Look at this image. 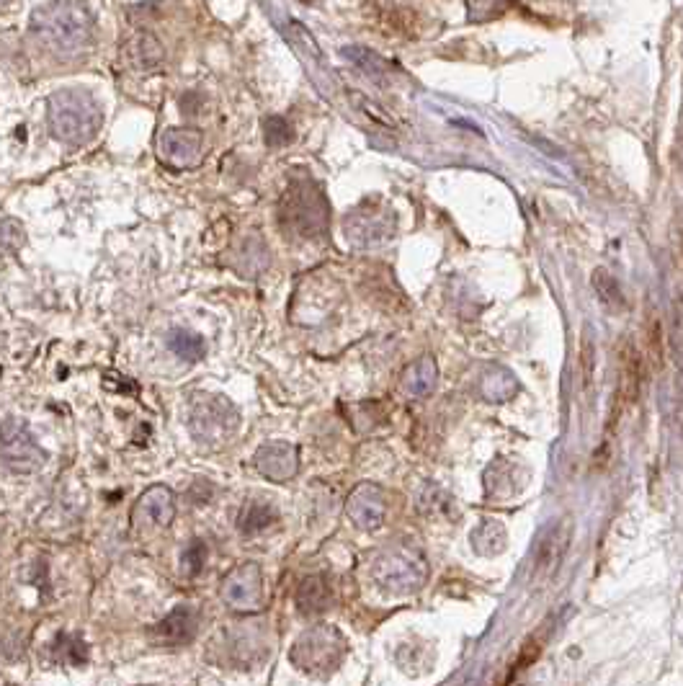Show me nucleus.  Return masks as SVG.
<instances>
[{
  "instance_id": "obj_1",
  "label": "nucleus",
  "mask_w": 683,
  "mask_h": 686,
  "mask_svg": "<svg viewBox=\"0 0 683 686\" xmlns=\"http://www.w3.org/2000/svg\"><path fill=\"white\" fill-rule=\"evenodd\" d=\"M31 34L57 57H75L96 37V21L78 0H49L31 13Z\"/></svg>"
},
{
  "instance_id": "obj_2",
  "label": "nucleus",
  "mask_w": 683,
  "mask_h": 686,
  "mask_svg": "<svg viewBox=\"0 0 683 686\" xmlns=\"http://www.w3.org/2000/svg\"><path fill=\"white\" fill-rule=\"evenodd\" d=\"M47 124L57 142L70 147L88 145L104 124V111L93 93L83 88H62L47 101Z\"/></svg>"
},
{
  "instance_id": "obj_3",
  "label": "nucleus",
  "mask_w": 683,
  "mask_h": 686,
  "mask_svg": "<svg viewBox=\"0 0 683 686\" xmlns=\"http://www.w3.org/2000/svg\"><path fill=\"white\" fill-rule=\"evenodd\" d=\"M189 431L202 447H222L240 429V411L217 392H196L189 405Z\"/></svg>"
},
{
  "instance_id": "obj_4",
  "label": "nucleus",
  "mask_w": 683,
  "mask_h": 686,
  "mask_svg": "<svg viewBox=\"0 0 683 686\" xmlns=\"http://www.w3.org/2000/svg\"><path fill=\"white\" fill-rule=\"evenodd\" d=\"M0 462L16 475L39 472L47 462V452L19 418H6L0 423Z\"/></svg>"
},
{
  "instance_id": "obj_5",
  "label": "nucleus",
  "mask_w": 683,
  "mask_h": 686,
  "mask_svg": "<svg viewBox=\"0 0 683 686\" xmlns=\"http://www.w3.org/2000/svg\"><path fill=\"white\" fill-rule=\"evenodd\" d=\"M279 222L284 233L307 235L312 230H323L325 204L318 189L310 184H292L281 196Z\"/></svg>"
},
{
  "instance_id": "obj_6",
  "label": "nucleus",
  "mask_w": 683,
  "mask_h": 686,
  "mask_svg": "<svg viewBox=\"0 0 683 686\" xmlns=\"http://www.w3.org/2000/svg\"><path fill=\"white\" fill-rule=\"evenodd\" d=\"M341 637L330 627L305 632L292 648V663L305 674H328L343 653Z\"/></svg>"
},
{
  "instance_id": "obj_7",
  "label": "nucleus",
  "mask_w": 683,
  "mask_h": 686,
  "mask_svg": "<svg viewBox=\"0 0 683 686\" xmlns=\"http://www.w3.org/2000/svg\"><path fill=\"white\" fill-rule=\"evenodd\" d=\"M220 596L232 612L253 614L263 607L266 588L258 563H240L230 570L220 586Z\"/></svg>"
},
{
  "instance_id": "obj_8",
  "label": "nucleus",
  "mask_w": 683,
  "mask_h": 686,
  "mask_svg": "<svg viewBox=\"0 0 683 686\" xmlns=\"http://www.w3.org/2000/svg\"><path fill=\"white\" fill-rule=\"evenodd\" d=\"M176 519V496L168 485H150V488L137 498L132 509V527L137 532L147 529H168Z\"/></svg>"
},
{
  "instance_id": "obj_9",
  "label": "nucleus",
  "mask_w": 683,
  "mask_h": 686,
  "mask_svg": "<svg viewBox=\"0 0 683 686\" xmlns=\"http://www.w3.org/2000/svg\"><path fill=\"white\" fill-rule=\"evenodd\" d=\"M204 135L191 127H171L160 135V158L173 168H194L202 163Z\"/></svg>"
},
{
  "instance_id": "obj_10",
  "label": "nucleus",
  "mask_w": 683,
  "mask_h": 686,
  "mask_svg": "<svg viewBox=\"0 0 683 686\" xmlns=\"http://www.w3.org/2000/svg\"><path fill=\"white\" fill-rule=\"evenodd\" d=\"M199 627V614L194 607H176L165 619H160L158 625L150 630L155 645L163 648H178V645H189Z\"/></svg>"
},
{
  "instance_id": "obj_11",
  "label": "nucleus",
  "mask_w": 683,
  "mask_h": 686,
  "mask_svg": "<svg viewBox=\"0 0 683 686\" xmlns=\"http://www.w3.org/2000/svg\"><path fill=\"white\" fill-rule=\"evenodd\" d=\"M253 462H256V470L261 472L263 478L274 480V483H284V480L297 475V447L287 444V441H271V444H263L258 449Z\"/></svg>"
},
{
  "instance_id": "obj_12",
  "label": "nucleus",
  "mask_w": 683,
  "mask_h": 686,
  "mask_svg": "<svg viewBox=\"0 0 683 686\" xmlns=\"http://www.w3.org/2000/svg\"><path fill=\"white\" fill-rule=\"evenodd\" d=\"M276 519H279V514H276V509L269 501L251 498V501L243 503V509L238 514V532L245 534V537H253V534L269 529Z\"/></svg>"
},
{
  "instance_id": "obj_13",
  "label": "nucleus",
  "mask_w": 683,
  "mask_h": 686,
  "mask_svg": "<svg viewBox=\"0 0 683 686\" xmlns=\"http://www.w3.org/2000/svg\"><path fill=\"white\" fill-rule=\"evenodd\" d=\"M165 346H168L178 359H183V362L189 364L202 362L204 354H207V341H204V336L189 331V328H171V331L165 333Z\"/></svg>"
},
{
  "instance_id": "obj_14",
  "label": "nucleus",
  "mask_w": 683,
  "mask_h": 686,
  "mask_svg": "<svg viewBox=\"0 0 683 686\" xmlns=\"http://www.w3.org/2000/svg\"><path fill=\"white\" fill-rule=\"evenodd\" d=\"M570 539V529H565V534H562V529H552V532L544 537V542L539 545V558H537V565H534V576H549V573H555L557 565L562 563V558H565V545H568Z\"/></svg>"
},
{
  "instance_id": "obj_15",
  "label": "nucleus",
  "mask_w": 683,
  "mask_h": 686,
  "mask_svg": "<svg viewBox=\"0 0 683 686\" xmlns=\"http://www.w3.org/2000/svg\"><path fill=\"white\" fill-rule=\"evenodd\" d=\"M127 52H129L132 65L140 70L158 68L160 62H163V47H160L158 39H155L153 34H147V31L137 34V37L129 42Z\"/></svg>"
},
{
  "instance_id": "obj_16",
  "label": "nucleus",
  "mask_w": 683,
  "mask_h": 686,
  "mask_svg": "<svg viewBox=\"0 0 683 686\" xmlns=\"http://www.w3.org/2000/svg\"><path fill=\"white\" fill-rule=\"evenodd\" d=\"M55 658L60 663H68V666H83L88 661V645L78 635L60 632L55 645Z\"/></svg>"
},
{
  "instance_id": "obj_17",
  "label": "nucleus",
  "mask_w": 683,
  "mask_h": 686,
  "mask_svg": "<svg viewBox=\"0 0 683 686\" xmlns=\"http://www.w3.org/2000/svg\"><path fill=\"white\" fill-rule=\"evenodd\" d=\"M325 601H328V591H325L323 581L320 578H307L297 591V604L305 614L323 612Z\"/></svg>"
},
{
  "instance_id": "obj_18",
  "label": "nucleus",
  "mask_w": 683,
  "mask_h": 686,
  "mask_svg": "<svg viewBox=\"0 0 683 686\" xmlns=\"http://www.w3.org/2000/svg\"><path fill=\"white\" fill-rule=\"evenodd\" d=\"M511 0H470L467 3V21L470 24H485V21L501 19Z\"/></svg>"
},
{
  "instance_id": "obj_19",
  "label": "nucleus",
  "mask_w": 683,
  "mask_h": 686,
  "mask_svg": "<svg viewBox=\"0 0 683 686\" xmlns=\"http://www.w3.org/2000/svg\"><path fill=\"white\" fill-rule=\"evenodd\" d=\"M292 124L284 117H269L263 122V140L269 147H284L287 142H292Z\"/></svg>"
},
{
  "instance_id": "obj_20",
  "label": "nucleus",
  "mask_w": 683,
  "mask_h": 686,
  "mask_svg": "<svg viewBox=\"0 0 683 686\" xmlns=\"http://www.w3.org/2000/svg\"><path fill=\"white\" fill-rule=\"evenodd\" d=\"M204 563H207V545H204L202 539H194L186 550H183L181 555V568L186 576H199L204 568Z\"/></svg>"
},
{
  "instance_id": "obj_21",
  "label": "nucleus",
  "mask_w": 683,
  "mask_h": 686,
  "mask_svg": "<svg viewBox=\"0 0 683 686\" xmlns=\"http://www.w3.org/2000/svg\"><path fill=\"white\" fill-rule=\"evenodd\" d=\"M24 245V225L16 220L0 222V253H16Z\"/></svg>"
},
{
  "instance_id": "obj_22",
  "label": "nucleus",
  "mask_w": 683,
  "mask_h": 686,
  "mask_svg": "<svg viewBox=\"0 0 683 686\" xmlns=\"http://www.w3.org/2000/svg\"><path fill=\"white\" fill-rule=\"evenodd\" d=\"M539 653H542V643H539L537 637H531L529 643H526L524 648H521L519 663H516V666L511 668L513 674H521V671H524L526 666H531V663H534L539 658Z\"/></svg>"
},
{
  "instance_id": "obj_23",
  "label": "nucleus",
  "mask_w": 683,
  "mask_h": 686,
  "mask_svg": "<svg viewBox=\"0 0 683 686\" xmlns=\"http://www.w3.org/2000/svg\"><path fill=\"white\" fill-rule=\"evenodd\" d=\"M0 3H6V0H0Z\"/></svg>"
},
{
  "instance_id": "obj_24",
  "label": "nucleus",
  "mask_w": 683,
  "mask_h": 686,
  "mask_svg": "<svg viewBox=\"0 0 683 686\" xmlns=\"http://www.w3.org/2000/svg\"><path fill=\"white\" fill-rule=\"evenodd\" d=\"M305 3H310V0H305Z\"/></svg>"
}]
</instances>
